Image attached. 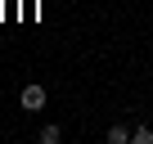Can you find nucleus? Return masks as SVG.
Instances as JSON below:
<instances>
[{"label":"nucleus","instance_id":"1","mask_svg":"<svg viewBox=\"0 0 153 144\" xmlns=\"http://www.w3.org/2000/svg\"><path fill=\"white\" fill-rule=\"evenodd\" d=\"M23 108H27V113H41V108H45V86H36V81L23 86Z\"/></svg>","mask_w":153,"mask_h":144},{"label":"nucleus","instance_id":"2","mask_svg":"<svg viewBox=\"0 0 153 144\" xmlns=\"http://www.w3.org/2000/svg\"><path fill=\"white\" fill-rule=\"evenodd\" d=\"M131 135H135V131H131L126 122H117V126H108V144H131Z\"/></svg>","mask_w":153,"mask_h":144},{"label":"nucleus","instance_id":"3","mask_svg":"<svg viewBox=\"0 0 153 144\" xmlns=\"http://www.w3.org/2000/svg\"><path fill=\"white\" fill-rule=\"evenodd\" d=\"M59 140H63V131H59L54 122H50V126H41V144H59Z\"/></svg>","mask_w":153,"mask_h":144},{"label":"nucleus","instance_id":"4","mask_svg":"<svg viewBox=\"0 0 153 144\" xmlns=\"http://www.w3.org/2000/svg\"><path fill=\"white\" fill-rule=\"evenodd\" d=\"M131 144H153V126H135V135H131Z\"/></svg>","mask_w":153,"mask_h":144}]
</instances>
